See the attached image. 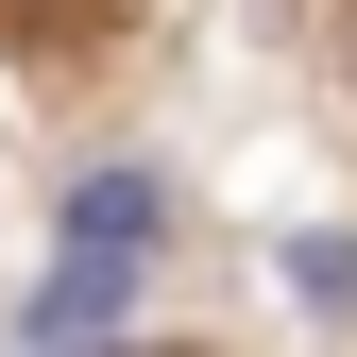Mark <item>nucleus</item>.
I'll return each mask as SVG.
<instances>
[{"label": "nucleus", "mask_w": 357, "mask_h": 357, "mask_svg": "<svg viewBox=\"0 0 357 357\" xmlns=\"http://www.w3.org/2000/svg\"><path fill=\"white\" fill-rule=\"evenodd\" d=\"M119 306H137V255H102V238H68V255H52V289H34V340H102Z\"/></svg>", "instance_id": "f257e3e1"}, {"label": "nucleus", "mask_w": 357, "mask_h": 357, "mask_svg": "<svg viewBox=\"0 0 357 357\" xmlns=\"http://www.w3.org/2000/svg\"><path fill=\"white\" fill-rule=\"evenodd\" d=\"M289 289L324 306V324H357V238H289Z\"/></svg>", "instance_id": "7ed1b4c3"}, {"label": "nucleus", "mask_w": 357, "mask_h": 357, "mask_svg": "<svg viewBox=\"0 0 357 357\" xmlns=\"http://www.w3.org/2000/svg\"><path fill=\"white\" fill-rule=\"evenodd\" d=\"M153 170H85V188H68V238H102V255H153Z\"/></svg>", "instance_id": "f03ea898"}]
</instances>
